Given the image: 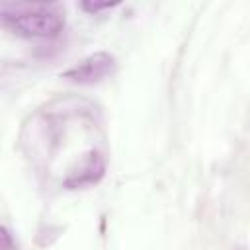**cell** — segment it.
Masks as SVG:
<instances>
[{"label": "cell", "instance_id": "6da1fadb", "mask_svg": "<svg viewBox=\"0 0 250 250\" xmlns=\"http://www.w3.org/2000/svg\"><path fill=\"white\" fill-rule=\"evenodd\" d=\"M0 27L27 39L57 37L64 27V10L43 2H0Z\"/></svg>", "mask_w": 250, "mask_h": 250}, {"label": "cell", "instance_id": "7a4b0ae2", "mask_svg": "<svg viewBox=\"0 0 250 250\" xmlns=\"http://www.w3.org/2000/svg\"><path fill=\"white\" fill-rule=\"evenodd\" d=\"M115 70H117L115 57L105 51H98V53L84 57L70 68H66L62 72V78H68L78 84H96V82H102L113 76Z\"/></svg>", "mask_w": 250, "mask_h": 250}, {"label": "cell", "instance_id": "3957f363", "mask_svg": "<svg viewBox=\"0 0 250 250\" xmlns=\"http://www.w3.org/2000/svg\"><path fill=\"white\" fill-rule=\"evenodd\" d=\"M104 172H105V162H104L102 154L96 152V150H92V152L86 154V158L82 160V164L78 166V170H74L64 180V186L70 188V189H76V188L98 184L102 180Z\"/></svg>", "mask_w": 250, "mask_h": 250}, {"label": "cell", "instance_id": "277c9868", "mask_svg": "<svg viewBox=\"0 0 250 250\" xmlns=\"http://www.w3.org/2000/svg\"><path fill=\"white\" fill-rule=\"evenodd\" d=\"M115 6H117V2H80V8L88 14H98L102 10H111Z\"/></svg>", "mask_w": 250, "mask_h": 250}, {"label": "cell", "instance_id": "5b68a950", "mask_svg": "<svg viewBox=\"0 0 250 250\" xmlns=\"http://www.w3.org/2000/svg\"><path fill=\"white\" fill-rule=\"evenodd\" d=\"M0 250H14V240L2 225H0Z\"/></svg>", "mask_w": 250, "mask_h": 250}]
</instances>
